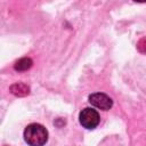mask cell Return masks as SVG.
<instances>
[{
	"instance_id": "3",
	"label": "cell",
	"mask_w": 146,
	"mask_h": 146,
	"mask_svg": "<svg viewBox=\"0 0 146 146\" xmlns=\"http://www.w3.org/2000/svg\"><path fill=\"white\" fill-rule=\"evenodd\" d=\"M88 102L91 104V106L99 108L102 111H108L113 107V99L105 92L90 94L88 97Z\"/></svg>"
},
{
	"instance_id": "2",
	"label": "cell",
	"mask_w": 146,
	"mask_h": 146,
	"mask_svg": "<svg viewBox=\"0 0 146 146\" xmlns=\"http://www.w3.org/2000/svg\"><path fill=\"white\" fill-rule=\"evenodd\" d=\"M79 122L83 128L88 130H92L99 124L100 115L97 112V110L92 107H84L79 113Z\"/></svg>"
},
{
	"instance_id": "1",
	"label": "cell",
	"mask_w": 146,
	"mask_h": 146,
	"mask_svg": "<svg viewBox=\"0 0 146 146\" xmlns=\"http://www.w3.org/2000/svg\"><path fill=\"white\" fill-rule=\"evenodd\" d=\"M48 130L41 123H30L23 131V137L29 146H43L48 141Z\"/></svg>"
},
{
	"instance_id": "5",
	"label": "cell",
	"mask_w": 146,
	"mask_h": 146,
	"mask_svg": "<svg viewBox=\"0 0 146 146\" xmlns=\"http://www.w3.org/2000/svg\"><path fill=\"white\" fill-rule=\"evenodd\" d=\"M32 65H33L32 58H30V57H22L18 60L15 62L14 70L17 71V72H24V71L30 70L32 67Z\"/></svg>"
},
{
	"instance_id": "4",
	"label": "cell",
	"mask_w": 146,
	"mask_h": 146,
	"mask_svg": "<svg viewBox=\"0 0 146 146\" xmlns=\"http://www.w3.org/2000/svg\"><path fill=\"white\" fill-rule=\"evenodd\" d=\"M9 91L17 97H25L30 94L31 88L24 82H15L9 87Z\"/></svg>"
},
{
	"instance_id": "6",
	"label": "cell",
	"mask_w": 146,
	"mask_h": 146,
	"mask_svg": "<svg viewBox=\"0 0 146 146\" xmlns=\"http://www.w3.org/2000/svg\"><path fill=\"white\" fill-rule=\"evenodd\" d=\"M137 48L139 49V51H140V52H144V54H146V38L141 39V40L138 42V44H137Z\"/></svg>"
}]
</instances>
